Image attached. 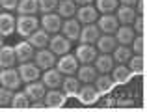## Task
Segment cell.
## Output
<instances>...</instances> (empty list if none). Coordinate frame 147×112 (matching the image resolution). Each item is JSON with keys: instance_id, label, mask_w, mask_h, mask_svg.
<instances>
[{"instance_id": "obj_17", "label": "cell", "mask_w": 147, "mask_h": 112, "mask_svg": "<svg viewBox=\"0 0 147 112\" xmlns=\"http://www.w3.org/2000/svg\"><path fill=\"white\" fill-rule=\"evenodd\" d=\"M24 94L28 95L30 101H41V99L45 97V84L43 82H37V80H34V82H28L26 84V90Z\"/></svg>"}, {"instance_id": "obj_28", "label": "cell", "mask_w": 147, "mask_h": 112, "mask_svg": "<svg viewBox=\"0 0 147 112\" xmlns=\"http://www.w3.org/2000/svg\"><path fill=\"white\" fill-rule=\"evenodd\" d=\"M93 62H95V69L100 71V73H108V71H112V67H114V58L110 54H104V52L100 56H97Z\"/></svg>"}, {"instance_id": "obj_33", "label": "cell", "mask_w": 147, "mask_h": 112, "mask_svg": "<svg viewBox=\"0 0 147 112\" xmlns=\"http://www.w3.org/2000/svg\"><path fill=\"white\" fill-rule=\"evenodd\" d=\"M11 107L13 109H28L30 107V99L24 92H17V94L11 97Z\"/></svg>"}, {"instance_id": "obj_8", "label": "cell", "mask_w": 147, "mask_h": 112, "mask_svg": "<svg viewBox=\"0 0 147 112\" xmlns=\"http://www.w3.org/2000/svg\"><path fill=\"white\" fill-rule=\"evenodd\" d=\"M61 80H63V75L54 67L45 69V73L41 75V82L45 84V88H50V90H52V88H60Z\"/></svg>"}, {"instance_id": "obj_25", "label": "cell", "mask_w": 147, "mask_h": 112, "mask_svg": "<svg viewBox=\"0 0 147 112\" xmlns=\"http://www.w3.org/2000/svg\"><path fill=\"white\" fill-rule=\"evenodd\" d=\"M76 73H78V77L76 79L80 80V82H93L95 80V77H97V69L93 67V65H90V64H84L82 67H78L76 69Z\"/></svg>"}, {"instance_id": "obj_22", "label": "cell", "mask_w": 147, "mask_h": 112, "mask_svg": "<svg viewBox=\"0 0 147 112\" xmlns=\"http://www.w3.org/2000/svg\"><path fill=\"white\" fill-rule=\"evenodd\" d=\"M58 15H60L61 19H71L73 15L76 13V4L75 0H60V4H58Z\"/></svg>"}, {"instance_id": "obj_11", "label": "cell", "mask_w": 147, "mask_h": 112, "mask_svg": "<svg viewBox=\"0 0 147 112\" xmlns=\"http://www.w3.org/2000/svg\"><path fill=\"white\" fill-rule=\"evenodd\" d=\"M34 54H36V52H34V47L28 41H21V43L15 45V58H17V62H21V64L34 60Z\"/></svg>"}, {"instance_id": "obj_3", "label": "cell", "mask_w": 147, "mask_h": 112, "mask_svg": "<svg viewBox=\"0 0 147 112\" xmlns=\"http://www.w3.org/2000/svg\"><path fill=\"white\" fill-rule=\"evenodd\" d=\"M56 69L61 75H75L76 69H78V60L73 54H61L60 60H56Z\"/></svg>"}, {"instance_id": "obj_15", "label": "cell", "mask_w": 147, "mask_h": 112, "mask_svg": "<svg viewBox=\"0 0 147 112\" xmlns=\"http://www.w3.org/2000/svg\"><path fill=\"white\" fill-rule=\"evenodd\" d=\"M117 26H119V22L115 19V15H110V13H102V17L97 22V28L102 34H114L117 30Z\"/></svg>"}, {"instance_id": "obj_43", "label": "cell", "mask_w": 147, "mask_h": 112, "mask_svg": "<svg viewBox=\"0 0 147 112\" xmlns=\"http://www.w3.org/2000/svg\"><path fill=\"white\" fill-rule=\"evenodd\" d=\"M0 45H2V37H0Z\"/></svg>"}, {"instance_id": "obj_42", "label": "cell", "mask_w": 147, "mask_h": 112, "mask_svg": "<svg viewBox=\"0 0 147 112\" xmlns=\"http://www.w3.org/2000/svg\"><path fill=\"white\" fill-rule=\"evenodd\" d=\"M93 0H75V4H78V6H88V4H91Z\"/></svg>"}, {"instance_id": "obj_34", "label": "cell", "mask_w": 147, "mask_h": 112, "mask_svg": "<svg viewBox=\"0 0 147 112\" xmlns=\"http://www.w3.org/2000/svg\"><path fill=\"white\" fill-rule=\"evenodd\" d=\"M117 10V0H97V11L100 13H112Z\"/></svg>"}, {"instance_id": "obj_18", "label": "cell", "mask_w": 147, "mask_h": 112, "mask_svg": "<svg viewBox=\"0 0 147 112\" xmlns=\"http://www.w3.org/2000/svg\"><path fill=\"white\" fill-rule=\"evenodd\" d=\"M78 90H80V80L76 77H71V75L63 77V80H61V92L67 97H76Z\"/></svg>"}, {"instance_id": "obj_7", "label": "cell", "mask_w": 147, "mask_h": 112, "mask_svg": "<svg viewBox=\"0 0 147 112\" xmlns=\"http://www.w3.org/2000/svg\"><path fill=\"white\" fill-rule=\"evenodd\" d=\"M41 26L45 32L49 34H56L61 30V17L58 13H45L41 17Z\"/></svg>"}, {"instance_id": "obj_26", "label": "cell", "mask_w": 147, "mask_h": 112, "mask_svg": "<svg viewBox=\"0 0 147 112\" xmlns=\"http://www.w3.org/2000/svg\"><path fill=\"white\" fill-rule=\"evenodd\" d=\"M15 30V17L9 13H0V36H9Z\"/></svg>"}, {"instance_id": "obj_32", "label": "cell", "mask_w": 147, "mask_h": 112, "mask_svg": "<svg viewBox=\"0 0 147 112\" xmlns=\"http://www.w3.org/2000/svg\"><path fill=\"white\" fill-rule=\"evenodd\" d=\"M114 62H119V64H125V62H129V58L132 56V51H130L127 45H119V47H115L114 51Z\"/></svg>"}, {"instance_id": "obj_23", "label": "cell", "mask_w": 147, "mask_h": 112, "mask_svg": "<svg viewBox=\"0 0 147 112\" xmlns=\"http://www.w3.org/2000/svg\"><path fill=\"white\" fill-rule=\"evenodd\" d=\"M17 58H15V49L11 47H0V67H13Z\"/></svg>"}, {"instance_id": "obj_10", "label": "cell", "mask_w": 147, "mask_h": 112, "mask_svg": "<svg viewBox=\"0 0 147 112\" xmlns=\"http://www.w3.org/2000/svg\"><path fill=\"white\" fill-rule=\"evenodd\" d=\"M97 58V49L93 45H88V43H82L76 47V60L82 62V64H91V62Z\"/></svg>"}, {"instance_id": "obj_35", "label": "cell", "mask_w": 147, "mask_h": 112, "mask_svg": "<svg viewBox=\"0 0 147 112\" xmlns=\"http://www.w3.org/2000/svg\"><path fill=\"white\" fill-rule=\"evenodd\" d=\"M130 45H132L130 51H134V54H144V51H145V39H144V36L134 37V39L130 41Z\"/></svg>"}, {"instance_id": "obj_37", "label": "cell", "mask_w": 147, "mask_h": 112, "mask_svg": "<svg viewBox=\"0 0 147 112\" xmlns=\"http://www.w3.org/2000/svg\"><path fill=\"white\" fill-rule=\"evenodd\" d=\"M11 97H13V94H11L9 88H0V107H7L11 105Z\"/></svg>"}, {"instance_id": "obj_19", "label": "cell", "mask_w": 147, "mask_h": 112, "mask_svg": "<svg viewBox=\"0 0 147 112\" xmlns=\"http://www.w3.org/2000/svg\"><path fill=\"white\" fill-rule=\"evenodd\" d=\"M49 41H50L49 32H45V30H34L28 36V43L32 45L34 49H45L49 45Z\"/></svg>"}, {"instance_id": "obj_29", "label": "cell", "mask_w": 147, "mask_h": 112, "mask_svg": "<svg viewBox=\"0 0 147 112\" xmlns=\"http://www.w3.org/2000/svg\"><path fill=\"white\" fill-rule=\"evenodd\" d=\"M129 69L130 73L134 75H144L145 71V60H144V54H134L129 58Z\"/></svg>"}, {"instance_id": "obj_24", "label": "cell", "mask_w": 147, "mask_h": 112, "mask_svg": "<svg viewBox=\"0 0 147 112\" xmlns=\"http://www.w3.org/2000/svg\"><path fill=\"white\" fill-rule=\"evenodd\" d=\"M95 88H97V92L99 94H108V92L114 88V79L112 77H108L106 73H102V75H99V77H95Z\"/></svg>"}, {"instance_id": "obj_2", "label": "cell", "mask_w": 147, "mask_h": 112, "mask_svg": "<svg viewBox=\"0 0 147 112\" xmlns=\"http://www.w3.org/2000/svg\"><path fill=\"white\" fill-rule=\"evenodd\" d=\"M21 75H19V69L15 67H4L0 71V84L4 88H9V90H17L21 86Z\"/></svg>"}, {"instance_id": "obj_38", "label": "cell", "mask_w": 147, "mask_h": 112, "mask_svg": "<svg viewBox=\"0 0 147 112\" xmlns=\"http://www.w3.org/2000/svg\"><path fill=\"white\" fill-rule=\"evenodd\" d=\"M134 34H140V36H144V32H145V30H144V26H145V19H144V15H138V17L136 19H134Z\"/></svg>"}, {"instance_id": "obj_21", "label": "cell", "mask_w": 147, "mask_h": 112, "mask_svg": "<svg viewBox=\"0 0 147 112\" xmlns=\"http://www.w3.org/2000/svg\"><path fill=\"white\" fill-rule=\"evenodd\" d=\"M134 37H136L134 36V30L130 28L129 24H123L115 30V41L121 43V45H130V41H132Z\"/></svg>"}, {"instance_id": "obj_12", "label": "cell", "mask_w": 147, "mask_h": 112, "mask_svg": "<svg viewBox=\"0 0 147 112\" xmlns=\"http://www.w3.org/2000/svg\"><path fill=\"white\" fill-rule=\"evenodd\" d=\"M76 21L78 22H84V24H91V22L97 21V10H95L91 4H88V6H80L78 10H76Z\"/></svg>"}, {"instance_id": "obj_41", "label": "cell", "mask_w": 147, "mask_h": 112, "mask_svg": "<svg viewBox=\"0 0 147 112\" xmlns=\"http://www.w3.org/2000/svg\"><path fill=\"white\" fill-rule=\"evenodd\" d=\"M119 2H121V4H123V6H130V7H132V6H134V4H136V2H138V0H119Z\"/></svg>"}, {"instance_id": "obj_27", "label": "cell", "mask_w": 147, "mask_h": 112, "mask_svg": "<svg viewBox=\"0 0 147 112\" xmlns=\"http://www.w3.org/2000/svg\"><path fill=\"white\" fill-rule=\"evenodd\" d=\"M115 19H117V22H121V24H130V22L136 19V11H134V7H130V6H121L117 10Z\"/></svg>"}, {"instance_id": "obj_6", "label": "cell", "mask_w": 147, "mask_h": 112, "mask_svg": "<svg viewBox=\"0 0 147 112\" xmlns=\"http://www.w3.org/2000/svg\"><path fill=\"white\" fill-rule=\"evenodd\" d=\"M41 69L37 67L36 64H30V62H24V64H21V67H19V75H21V80L22 82H34V80H37L41 77Z\"/></svg>"}, {"instance_id": "obj_40", "label": "cell", "mask_w": 147, "mask_h": 112, "mask_svg": "<svg viewBox=\"0 0 147 112\" xmlns=\"http://www.w3.org/2000/svg\"><path fill=\"white\" fill-rule=\"evenodd\" d=\"M136 7H138V11H140V15H144V11H145V0H138Z\"/></svg>"}, {"instance_id": "obj_5", "label": "cell", "mask_w": 147, "mask_h": 112, "mask_svg": "<svg viewBox=\"0 0 147 112\" xmlns=\"http://www.w3.org/2000/svg\"><path fill=\"white\" fill-rule=\"evenodd\" d=\"M49 45H50V51H52L54 54H58V56L67 54L69 49H71V41H69L63 34H56V36H52L50 41H49Z\"/></svg>"}, {"instance_id": "obj_31", "label": "cell", "mask_w": 147, "mask_h": 112, "mask_svg": "<svg viewBox=\"0 0 147 112\" xmlns=\"http://www.w3.org/2000/svg\"><path fill=\"white\" fill-rule=\"evenodd\" d=\"M37 10H39L37 0H19L17 4V11L21 15H34Z\"/></svg>"}, {"instance_id": "obj_14", "label": "cell", "mask_w": 147, "mask_h": 112, "mask_svg": "<svg viewBox=\"0 0 147 112\" xmlns=\"http://www.w3.org/2000/svg\"><path fill=\"white\" fill-rule=\"evenodd\" d=\"M65 99H67V95L63 94V92H58V90H50L45 94V107H49V109H60V107L65 105Z\"/></svg>"}, {"instance_id": "obj_20", "label": "cell", "mask_w": 147, "mask_h": 112, "mask_svg": "<svg viewBox=\"0 0 147 112\" xmlns=\"http://www.w3.org/2000/svg\"><path fill=\"white\" fill-rule=\"evenodd\" d=\"M95 43H97V49H99L100 52L108 54V52H112L115 49L117 41H115V37L112 36V34H104V36H99V39L95 41Z\"/></svg>"}, {"instance_id": "obj_9", "label": "cell", "mask_w": 147, "mask_h": 112, "mask_svg": "<svg viewBox=\"0 0 147 112\" xmlns=\"http://www.w3.org/2000/svg\"><path fill=\"white\" fill-rule=\"evenodd\" d=\"M99 36H100V30L97 28V24H86L84 28H80V36H78V39H80V43H88V45H93L95 41L99 39Z\"/></svg>"}, {"instance_id": "obj_1", "label": "cell", "mask_w": 147, "mask_h": 112, "mask_svg": "<svg viewBox=\"0 0 147 112\" xmlns=\"http://www.w3.org/2000/svg\"><path fill=\"white\" fill-rule=\"evenodd\" d=\"M37 26H39V21H37L34 15H19L17 21H15L17 32L21 34V36H24V37H28L34 30H37Z\"/></svg>"}, {"instance_id": "obj_39", "label": "cell", "mask_w": 147, "mask_h": 112, "mask_svg": "<svg viewBox=\"0 0 147 112\" xmlns=\"http://www.w3.org/2000/svg\"><path fill=\"white\" fill-rule=\"evenodd\" d=\"M19 4V0H0V7L4 10H15Z\"/></svg>"}, {"instance_id": "obj_13", "label": "cell", "mask_w": 147, "mask_h": 112, "mask_svg": "<svg viewBox=\"0 0 147 112\" xmlns=\"http://www.w3.org/2000/svg\"><path fill=\"white\" fill-rule=\"evenodd\" d=\"M76 97H78L84 105H91V103H95L99 99V92H97L95 86H91V82H88L86 86H80Z\"/></svg>"}, {"instance_id": "obj_36", "label": "cell", "mask_w": 147, "mask_h": 112, "mask_svg": "<svg viewBox=\"0 0 147 112\" xmlns=\"http://www.w3.org/2000/svg\"><path fill=\"white\" fill-rule=\"evenodd\" d=\"M37 4H39V11H43V13H52L58 6V0H37Z\"/></svg>"}, {"instance_id": "obj_4", "label": "cell", "mask_w": 147, "mask_h": 112, "mask_svg": "<svg viewBox=\"0 0 147 112\" xmlns=\"http://www.w3.org/2000/svg\"><path fill=\"white\" fill-rule=\"evenodd\" d=\"M34 60H36V65L39 69H50L54 67V64H56V54H54L52 51H47V49H39V51L34 54Z\"/></svg>"}, {"instance_id": "obj_16", "label": "cell", "mask_w": 147, "mask_h": 112, "mask_svg": "<svg viewBox=\"0 0 147 112\" xmlns=\"http://www.w3.org/2000/svg\"><path fill=\"white\" fill-rule=\"evenodd\" d=\"M61 34H63L69 41L78 39V36H80V22L76 21V19H67L65 22H61Z\"/></svg>"}, {"instance_id": "obj_30", "label": "cell", "mask_w": 147, "mask_h": 112, "mask_svg": "<svg viewBox=\"0 0 147 112\" xmlns=\"http://www.w3.org/2000/svg\"><path fill=\"white\" fill-rule=\"evenodd\" d=\"M112 73H114L112 79H114V82H117V84H125L127 80L130 79V75H132L130 69L127 67V65H123V64H119L117 67H112Z\"/></svg>"}]
</instances>
